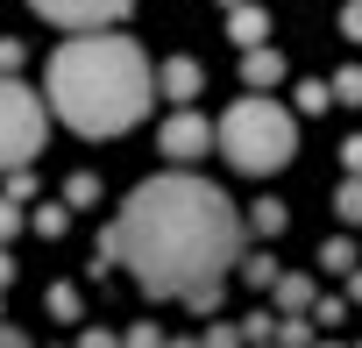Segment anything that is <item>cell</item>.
<instances>
[{"instance_id": "6da1fadb", "label": "cell", "mask_w": 362, "mask_h": 348, "mask_svg": "<svg viewBox=\"0 0 362 348\" xmlns=\"http://www.w3.org/2000/svg\"><path fill=\"white\" fill-rule=\"evenodd\" d=\"M107 263H128L135 284L156 298L214 306L221 277L242 263V214L228 207L221 185L192 170H163L121 199L114 228L100 235V270Z\"/></svg>"}, {"instance_id": "7a4b0ae2", "label": "cell", "mask_w": 362, "mask_h": 348, "mask_svg": "<svg viewBox=\"0 0 362 348\" xmlns=\"http://www.w3.org/2000/svg\"><path fill=\"white\" fill-rule=\"evenodd\" d=\"M149 57L128 43V36H78V43H57L50 57V114L86 135V142H107V135H128L142 114H149Z\"/></svg>"}, {"instance_id": "3957f363", "label": "cell", "mask_w": 362, "mask_h": 348, "mask_svg": "<svg viewBox=\"0 0 362 348\" xmlns=\"http://www.w3.org/2000/svg\"><path fill=\"white\" fill-rule=\"evenodd\" d=\"M221 149L242 178H277V170L298 156V114L277 107L270 93H249L221 114Z\"/></svg>"}, {"instance_id": "277c9868", "label": "cell", "mask_w": 362, "mask_h": 348, "mask_svg": "<svg viewBox=\"0 0 362 348\" xmlns=\"http://www.w3.org/2000/svg\"><path fill=\"white\" fill-rule=\"evenodd\" d=\"M43 128H50L43 100H36L22 79L0 71V170H22V163L43 149Z\"/></svg>"}, {"instance_id": "5b68a950", "label": "cell", "mask_w": 362, "mask_h": 348, "mask_svg": "<svg viewBox=\"0 0 362 348\" xmlns=\"http://www.w3.org/2000/svg\"><path fill=\"white\" fill-rule=\"evenodd\" d=\"M29 8L43 22H57V29H107V22H121L135 8V0H29Z\"/></svg>"}, {"instance_id": "8992f818", "label": "cell", "mask_w": 362, "mask_h": 348, "mask_svg": "<svg viewBox=\"0 0 362 348\" xmlns=\"http://www.w3.org/2000/svg\"><path fill=\"white\" fill-rule=\"evenodd\" d=\"M214 142H221V128H214L206 114H192V107H185V114H170V121H163V135H156V149H163V156H177V163L206 156Z\"/></svg>"}, {"instance_id": "52a82bcc", "label": "cell", "mask_w": 362, "mask_h": 348, "mask_svg": "<svg viewBox=\"0 0 362 348\" xmlns=\"http://www.w3.org/2000/svg\"><path fill=\"white\" fill-rule=\"evenodd\" d=\"M242 79H249V93H270V86L284 79V57H277L270 43H256V50H242Z\"/></svg>"}, {"instance_id": "ba28073f", "label": "cell", "mask_w": 362, "mask_h": 348, "mask_svg": "<svg viewBox=\"0 0 362 348\" xmlns=\"http://www.w3.org/2000/svg\"><path fill=\"white\" fill-rule=\"evenodd\" d=\"M228 36H235L242 50H256V43L270 36V15H263V8H242V0H235V8H228Z\"/></svg>"}, {"instance_id": "9c48e42d", "label": "cell", "mask_w": 362, "mask_h": 348, "mask_svg": "<svg viewBox=\"0 0 362 348\" xmlns=\"http://www.w3.org/2000/svg\"><path fill=\"white\" fill-rule=\"evenodd\" d=\"M270 291H277V306H284V313H313V298H320L305 270H277V284H270Z\"/></svg>"}, {"instance_id": "30bf717a", "label": "cell", "mask_w": 362, "mask_h": 348, "mask_svg": "<svg viewBox=\"0 0 362 348\" xmlns=\"http://www.w3.org/2000/svg\"><path fill=\"white\" fill-rule=\"evenodd\" d=\"M163 93H170V100H199V64H192V57H170V64H163Z\"/></svg>"}, {"instance_id": "8fae6325", "label": "cell", "mask_w": 362, "mask_h": 348, "mask_svg": "<svg viewBox=\"0 0 362 348\" xmlns=\"http://www.w3.org/2000/svg\"><path fill=\"white\" fill-rule=\"evenodd\" d=\"M284 221H291L284 199H256V207H249V235H284Z\"/></svg>"}, {"instance_id": "7c38bea8", "label": "cell", "mask_w": 362, "mask_h": 348, "mask_svg": "<svg viewBox=\"0 0 362 348\" xmlns=\"http://www.w3.org/2000/svg\"><path fill=\"white\" fill-rule=\"evenodd\" d=\"M334 214H341L348 228H362V178H355V170H348V185L334 192Z\"/></svg>"}, {"instance_id": "4fadbf2b", "label": "cell", "mask_w": 362, "mask_h": 348, "mask_svg": "<svg viewBox=\"0 0 362 348\" xmlns=\"http://www.w3.org/2000/svg\"><path fill=\"white\" fill-rule=\"evenodd\" d=\"M320 263H327V270H355V242H348V235H327V242H320Z\"/></svg>"}, {"instance_id": "5bb4252c", "label": "cell", "mask_w": 362, "mask_h": 348, "mask_svg": "<svg viewBox=\"0 0 362 348\" xmlns=\"http://www.w3.org/2000/svg\"><path fill=\"white\" fill-rule=\"evenodd\" d=\"M277 348H313V320H305V313L277 320Z\"/></svg>"}, {"instance_id": "9a60e30c", "label": "cell", "mask_w": 362, "mask_h": 348, "mask_svg": "<svg viewBox=\"0 0 362 348\" xmlns=\"http://www.w3.org/2000/svg\"><path fill=\"white\" fill-rule=\"evenodd\" d=\"M298 107H305V114H327V107H334V86H327V79H305V86H298Z\"/></svg>"}, {"instance_id": "2e32d148", "label": "cell", "mask_w": 362, "mask_h": 348, "mask_svg": "<svg viewBox=\"0 0 362 348\" xmlns=\"http://www.w3.org/2000/svg\"><path fill=\"white\" fill-rule=\"evenodd\" d=\"M355 100H362V64L334 71V107H355Z\"/></svg>"}, {"instance_id": "e0dca14e", "label": "cell", "mask_w": 362, "mask_h": 348, "mask_svg": "<svg viewBox=\"0 0 362 348\" xmlns=\"http://www.w3.org/2000/svg\"><path fill=\"white\" fill-rule=\"evenodd\" d=\"M64 228H71V214H64V207H43V214H36V235H43V242H57Z\"/></svg>"}, {"instance_id": "ac0fdd59", "label": "cell", "mask_w": 362, "mask_h": 348, "mask_svg": "<svg viewBox=\"0 0 362 348\" xmlns=\"http://www.w3.org/2000/svg\"><path fill=\"white\" fill-rule=\"evenodd\" d=\"M64 199H71V207H93V199H100V178H93V170H78V178H71V192H64Z\"/></svg>"}, {"instance_id": "d6986e66", "label": "cell", "mask_w": 362, "mask_h": 348, "mask_svg": "<svg viewBox=\"0 0 362 348\" xmlns=\"http://www.w3.org/2000/svg\"><path fill=\"white\" fill-rule=\"evenodd\" d=\"M242 270H249V284H256V291H270V284H277V263H270V256H249Z\"/></svg>"}, {"instance_id": "ffe728a7", "label": "cell", "mask_w": 362, "mask_h": 348, "mask_svg": "<svg viewBox=\"0 0 362 348\" xmlns=\"http://www.w3.org/2000/svg\"><path fill=\"white\" fill-rule=\"evenodd\" d=\"M50 313H57V320H78V291H71V284H50Z\"/></svg>"}, {"instance_id": "44dd1931", "label": "cell", "mask_w": 362, "mask_h": 348, "mask_svg": "<svg viewBox=\"0 0 362 348\" xmlns=\"http://www.w3.org/2000/svg\"><path fill=\"white\" fill-rule=\"evenodd\" d=\"M242 341H249L242 327H206V334H199V348H242Z\"/></svg>"}, {"instance_id": "7402d4cb", "label": "cell", "mask_w": 362, "mask_h": 348, "mask_svg": "<svg viewBox=\"0 0 362 348\" xmlns=\"http://www.w3.org/2000/svg\"><path fill=\"white\" fill-rule=\"evenodd\" d=\"M121 341H128V348H163V327H149V320H142V327H128Z\"/></svg>"}, {"instance_id": "603a6c76", "label": "cell", "mask_w": 362, "mask_h": 348, "mask_svg": "<svg viewBox=\"0 0 362 348\" xmlns=\"http://www.w3.org/2000/svg\"><path fill=\"white\" fill-rule=\"evenodd\" d=\"M341 36L362 43V0H348V8H341Z\"/></svg>"}, {"instance_id": "cb8c5ba5", "label": "cell", "mask_w": 362, "mask_h": 348, "mask_svg": "<svg viewBox=\"0 0 362 348\" xmlns=\"http://www.w3.org/2000/svg\"><path fill=\"white\" fill-rule=\"evenodd\" d=\"M78 348H128V341H121V334H107V327H86V334H78Z\"/></svg>"}, {"instance_id": "d4e9b609", "label": "cell", "mask_w": 362, "mask_h": 348, "mask_svg": "<svg viewBox=\"0 0 362 348\" xmlns=\"http://www.w3.org/2000/svg\"><path fill=\"white\" fill-rule=\"evenodd\" d=\"M15 228H22V207H15V199H0V242H8Z\"/></svg>"}, {"instance_id": "484cf974", "label": "cell", "mask_w": 362, "mask_h": 348, "mask_svg": "<svg viewBox=\"0 0 362 348\" xmlns=\"http://www.w3.org/2000/svg\"><path fill=\"white\" fill-rule=\"evenodd\" d=\"M341 163H348L355 178H362V135H348V142H341Z\"/></svg>"}, {"instance_id": "4316f807", "label": "cell", "mask_w": 362, "mask_h": 348, "mask_svg": "<svg viewBox=\"0 0 362 348\" xmlns=\"http://www.w3.org/2000/svg\"><path fill=\"white\" fill-rule=\"evenodd\" d=\"M0 348H29V334L22 327H0Z\"/></svg>"}, {"instance_id": "83f0119b", "label": "cell", "mask_w": 362, "mask_h": 348, "mask_svg": "<svg viewBox=\"0 0 362 348\" xmlns=\"http://www.w3.org/2000/svg\"><path fill=\"white\" fill-rule=\"evenodd\" d=\"M8 284H15V256H8V249H0V291H8Z\"/></svg>"}, {"instance_id": "f1b7e54d", "label": "cell", "mask_w": 362, "mask_h": 348, "mask_svg": "<svg viewBox=\"0 0 362 348\" xmlns=\"http://www.w3.org/2000/svg\"><path fill=\"white\" fill-rule=\"evenodd\" d=\"M348 298H362V270H355V277H348Z\"/></svg>"}, {"instance_id": "f546056e", "label": "cell", "mask_w": 362, "mask_h": 348, "mask_svg": "<svg viewBox=\"0 0 362 348\" xmlns=\"http://www.w3.org/2000/svg\"><path fill=\"white\" fill-rule=\"evenodd\" d=\"M163 348H199V341H163Z\"/></svg>"}, {"instance_id": "4dcf8cb0", "label": "cell", "mask_w": 362, "mask_h": 348, "mask_svg": "<svg viewBox=\"0 0 362 348\" xmlns=\"http://www.w3.org/2000/svg\"><path fill=\"white\" fill-rule=\"evenodd\" d=\"M249 348H277V341H249Z\"/></svg>"}, {"instance_id": "1f68e13d", "label": "cell", "mask_w": 362, "mask_h": 348, "mask_svg": "<svg viewBox=\"0 0 362 348\" xmlns=\"http://www.w3.org/2000/svg\"><path fill=\"white\" fill-rule=\"evenodd\" d=\"M313 348H334V341H313Z\"/></svg>"}, {"instance_id": "d6a6232c", "label": "cell", "mask_w": 362, "mask_h": 348, "mask_svg": "<svg viewBox=\"0 0 362 348\" xmlns=\"http://www.w3.org/2000/svg\"><path fill=\"white\" fill-rule=\"evenodd\" d=\"M355 348H362V341H355Z\"/></svg>"}]
</instances>
